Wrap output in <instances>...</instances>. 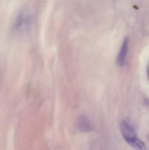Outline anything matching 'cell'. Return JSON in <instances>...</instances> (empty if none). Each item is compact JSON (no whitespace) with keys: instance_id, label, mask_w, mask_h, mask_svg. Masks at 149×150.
Listing matches in <instances>:
<instances>
[{"instance_id":"6da1fadb","label":"cell","mask_w":149,"mask_h":150,"mask_svg":"<svg viewBox=\"0 0 149 150\" xmlns=\"http://www.w3.org/2000/svg\"><path fill=\"white\" fill-rule=\"evenodd\" d=\"M76 127L78 130L83 133L90 132L93 129L91 121L84 115H81L78 117L76 122Z\"/></svg>"},{"instance_id":"7a4b0ae2","label":"cell","mask_w":149,"mask_h":150,"mask_svg":"<svg viewBox=\"0 0 149 150\" xmlns=\"http://www.w3.org/2000/svg\"><path fill=\"white\" fill-rule=\"evenodd\" d=\"M120 129L122 134L126 142L132 138L137 137L134 128L126 121H123L121 122Z\"/></svg>"},{"instance_id":"3957f363","label":"cell","mask_w":149,"mask_h":150,"mask_svg":"<svg viewBox=\"0 0 149 150\" xmlns=\"http://www.w3.org/2000/svg\"><path fill=\"white\" fill-rule=\"evenodd\" d=\"M129 40L125 38L121 47L120 52L117 57V63L119 66L122 67L124 65L127 53L128 48Z\"/></svg>"},{"instance_id":"277c9868","label":"cell","mask_w":149,"mask_h":150,"mask_svg":"<svg viewBox=\"0 0 149 150\" xmlns=\"http://www.w3.org/2000/svg\"><path fill=\"white\" fill-rule=\"evenodd\" d=\"M127 143L136 150H147L144 144L137 137L132 138L127 141Z\"/></svg>"},{"instance_id":"5b68a950","label":"cell","mask_w":149,"mask_h":150,"mask_svg":"<svg viewBox=\"0 0 149 150\" xmlns=\"http://www.w3.org/2000/svg\"><path fill=\"white\" fill-rule=\"evenodd\" d=\"M148 140H149V135L148 136Z\"/></svg>"},{"instance_id":"8992f818","label":"cell","mask_w":149,"mask_h":150,"mask_svg":"<svg viewBox=\"0 0 149 150\" xmlns=\"http://www.w3.org/2000/svg\"><path fill=\"white\" fill-rule=\"evenodd\" d=\"M148 73H149V70H148Z\"/></svg>"}]
</instances>
